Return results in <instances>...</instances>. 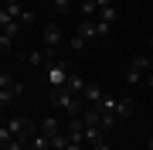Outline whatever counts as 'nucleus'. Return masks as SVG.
Wrapping results in <instances>:
<instances>
[{
	"label": "nucleus",
	"mask_w": 153,
	"mask_h": 150,
	"mask_svg": "<svg viewBox=\"0 0 153 150\" xmlns=\"http://www.w3.org/2000/svg\"><path fill=\"white\" fill-rule=\"evenodd\" d=\"M51 102L58 106L61 113H65V116L71 119V116H82V96H75V92H68L65 85H61V89H51Z\"/></svg>",
	"instance_id": "1"
},
{
	"label": "nucleus",
	"mask_w": 153,
	"mask_h": 150,
	"mask_svg": "<svg viewBox=\"0 0 153 150\" xmlns=\"http://www.w3.org/2000/svg\"><path fill=\"white\" fill-rule=\"evenodd\" d=\"M21 92H24V82H17L10 72H0V109H4V106H10Z\"/></svg>",
	"instance_id": "2"
},
{
	"label": "nucleus",
	"mask_w": 153,
	"mask_h": 150,
	"mask_svg": "<svg viewBox=\"0 0 153 150\" xmlns=\"http://www.w3.org/2000/svg\"><path fill=\"white\" fill-rule=\"evenodd\" d=\"M44 78H48L51 89H61V85L68 82V68H65V61H61V58H48V61H44Z\"/></svg>",
	"instance_id": "3"
},
{
	"label": "nucleus",
	"mask_w": 153,
	"mask_h": 150,
	"mask_svg": "<svg viewBox=\"0 0 153 150\" xmlns=\"http://www.w3.org/2000/svg\"><path fill=\"white\" fill-rule=\"evenodd\" d=\"M58 45H61V28L58 24H44V55L58 58Z\"/></svg>",
	"instance_id": "4"
},
{
	"label": "nucleus",
	"mask_w": 153,
	"mask_h": 150,
	"mask_svg": "<svg viewBox=\"0 0 153 150\" xmlns=\"http://www.w3.org/2000/svg\"><path fill=\"white\" fill-rule=\"evenodd\" d=\"M146 72H150V58H146V55H136V58L129 61L126 82H143V78H146Z\"/></svg>",
	"instance_id": "5"
},
{
	"label": "nucleus",
	"mask_w": 153,
	"mask_h": 150,
	"mask_svg": "<svg viewBox=\"0 0 153 150\" xmlns=\"http://www.w3.org/2000/svg\"><path fill=\"white\" fill-rule=\"evenodd\" d=\"M7 126H10V133H14V137H21V140L34 137V130H38L31 119H7Z\"/></svg>",
	"instance_id": "6"
},
{
	"label": "nucleus",
	"mask_w": 153,
	"mask_h": 150,
	"mask_svg": "<svg viewBox=\"0 0 153 150\" xmlns=\"http://www.w3.org/2000/svg\"><path fill=\"white\" fill-rule=\"evenodd\" d=\"M65 133H68L71 143H82V140H85V123H82V116H71L68 126H65Z\"/></svg>",
	"instance_id": "7"
},
{
	"label": "nucleus",
	"mask_w": 153,
	"mask_h": 150,
	"mask_svg": "<svg viewBox=\"0 0 153 150\" xmlns=\"http://www.w3.org/2000/svg\"><path fill=\"white\" fill-rule=\"evenodd\" d=\"M102 89H99V85H92V82H85V89H82V99L85 102H92V106H99V99H102Z\"/></svg>",
	"instance_id": "8"
},
{
	"label": "nucleus",
	"mask_w": 153,
	"mask_h": 150,
	"mask_svg": "<svg viewBox=\"0 0 153 150\" xmlns=\"http://www.w3.org/2000/svg\"><path fill=\"white\" fill-rule=\"evenodd\" d=\"M65 89H68V92H75V96H82V89H85V78H82V75H75V72H68Z\"/></svg>",
	"instance_id": "9"
},
{
	"label": "nucleus",
	"mask_w": 153,
	"mask_h": 150,
	"mask_svg": "<svg viewBox=\"0 0 153 150\" xmlns=\"http://www.w3.org/2000/svg\"><path fill=\"white\" fill-rule=\"evenodd\" d=\"M38 130H41V133H44V137H55V133H58V130H61V123H58L55 116H44Z\"/></svg>",
	"instance_id": "10"
},
{
	"label": "nucleus",
	"mask_w": 153,
	"mask_h": 150,
	"mask_svg": "<svg viewBox=\"0 0 153 150\" xmlns=\"http://www.w3.org/2000/svg\"><path fill=\"white\" fill-rule=\"evenodd\" d=\"M31 147H34V150H51V137L34 133V137H31Z\"/></svg>",
	"instance_id": "11"
},
{
	"label": "nucleus",
	"mask_w": 153,
	"mask_h": 150,
	"mask_svg": "<svg viewBox=\"0 0 153 150\" xmlns=\"http://www.w3.org/2000/svg\"><path fill=\"white\" fill-rule=\"evenodd\" d=\"M99 21L112 24V21H116V4H112V7H102V10H99Z\"/></svg>",
	"instance_id": "12"
},
{
	"label": "nucleus",
	"mask_w": 153,
	"mask_h": 150,
	"mask_svg": "<svg viewBox=\"0 0 153 150\" xmlns=\"http://www.w3.org/2000/svg\"><path fill=\"white\" fill-rule=\"evenodd\" d=\"M99 10V7H95V0H82V17H85V21H92V14Z\"/></svg>",
	"instance_id": "13"
},
{
	"label": "nucleus",
	"mask_w": 153,
	"mask_h": 150,
	"mask_svg": "<svg viewBox=\"0 0 153 150\" xmlns=\"http://www.w3.org/2000/svg\"><path fill=\"white\" fill-rule=\"evenodd\" d=\"M27 65H44V61H48V55H41V51H27Z\"/></svg>",
	"instance_id": "14"
},
{
	"label": "nucleus",
	"mask_w": 153,
	"mask_h": 150,
	"mask_svg": "<svg viewBox=\"0 0 153 150\" xmlns=\"http://www.w3.org/2000/svg\"><path fill=\"white\" fill-rule=\"evenodd\" d=\"M10 140H14V133H10V126L4 123V126H0V150H4L7 143H10Z\"/></svg>",
	"instance_id": "15"
},
{
	"label": "nucleus",
	"mask_w": 153,
	"mask_h": 150,
	"mask_svg": "<svg viewBox=\"0 0 153 150\" xmlns=\"http://www.w3.org/2000/svg\"><path fill=\"white\" fill-rule=\"evenodd\" d=\"M10 45H14V34L0 31V51H10Z\"/></svg>",
	"instance_id": "16"
},
{
	"label": "nucleus",
	"mask_w": 153,
	"mask_h": 150,
	"mask_svg": "<svg viewBox=\"0 0 153 150\" xmlns=\"http://www.w3.org/2000/svg\"><path fill=\"white\" fill-rule=\"evenodd\" d=\"M24 147H27V140H21V137H14V140H10V143H7L4 150H24Z\"/></svg>",
	"instance_id": "17"
},
{
	"label": "nucleus",
	"mask_w": 153,
	"mask_h": 150,
	"mask_svg": "<svg viewBox=\"0 0 153 150\" xmlns=\"http://www.w3.org/2000/svg\"><path fill=\"white\" fill-rule=\"evenodd\" d=\"M55 10L58 14H68L71 10V0H55Z\"/></svg>",
	"instance_id": "18"
},
{
	"label": "nucleus",
	"mask_w": 153,
	"mask_h": 150,
	"mask_svg": "<svg viewBox=\"0 0 153 150\" xmlns=\"http://www.w3.org/2000/svg\"><path fill=\"white\" fill-rule=\"evenodd\" d=\"M102 133H105V130H85V140H88V143H95Z\"/></svg>",
	"instance_id": "19"
},
{
	"label": "nucleus",
	"mask_w": 153,
	"mask_h": 150,
	"mask_svg": "<svg viewBox=\"0 0 153 150\" xmlns=\"http://www.w3.org/2000/svg\"><path fill=\"white\" fill-rule=\"evenodd\" d=\"M10 21H14V17H10V14H7V10H4V7H0V31H4V28H7V24H10Z\"/></svg>",
	"instance_id": "20"
},
{
	"label": "nucleus",
	"mask_w": 153,
	"mask_h": 150,
	"mask_svg": "<svg viewBox=\"0 0 153 150\" xmlns=\"http://www.w3.org/2000/svg\"><path fill=\"white\" fill-rule=\"evenodd\" d=\"M92 150H109V143H105V137H99L95 143H92Z\"/></svg>",
	"instance_id": "21"
},
{
	"label": "nucleus",
	"mask_w": 153,
	"mask_h": 150,
	"mask_svg": "<svg viewBox=\"0 0 153 150\" xmlns=\"http://www.w3.org/2000/svg\"><path fill=\"white\" fill-rule=\"evenodd\" d=\"M146 85L153 89V61H150V72H146Z\"/></svg>",
	"instance_id": "22"
},
{
	"label": "nucleus",
	"mask_w": 153,
	"mask_h": 150,
	"mask_svg": "<svg viewBox=\"0 0 153 150\" xmlns=\"http://www.w3.org/2000/svg\"><path fill=\"white\" fill-rule=\"evenodd\" d=\"M95 7L102 10V7H112V0H95Z\"/></svg>",
	"instance_id": "23"
},
{
	"label": "nucleus",
	"mask_w": 153,
	"mask_h": 150,
	"mask_svg": "<svg viewBox=\"0 0 153 150\" xmlns=\"http://www.w3.org/2000/svg\"><path fill=\"white\" fill-rule=\"evenodd\" d=\"M65 150H82V143H68V147H65Z\"/></svg>",
	"instance_id": "24"
},
{
	"label": "nucleus",
	"mask_w": 153,
	"mask_h": 150,
	"mask_svg": "<svg viewBox=\"0 0 153 150\" xmlns=\"http://www.w3.org/2000/svg\"><path fill=\"white\" fill-rule=\"evenodd\" d=\"M150 150H153V140H150Z\"/></svg>",
	"instance_id": "25"
}]
</instances>
